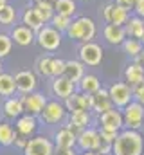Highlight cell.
Wrapping results in <instances>:
<instances>
[{"label":"cell","instance_id":"4","mask_svg":"<svg viewBox=\"0 0 144 155\" xmlns=\"http://www.w3.org/2000/svg\"><path fill=\"white\" fill-rule=\"evenodd\" d=\"M77 56H79V61L83 65H87V67H97L103 61V47L99 43H96L94 40L92 41H85V43L79 45Z\"/></svg>","mask_w":144,"mask_h":155},{"label":"cell","instance_id":"12","mask_svg":"<svg viewBox=\"0 0 144 155\" xmlns=\"http://www.w3.org/2000/svg\"><path fill=\"white\" fill-rule=\"evenodd\" d=\"M54 146L47 137H34L29 139L24 146V155H52Z\"/></svg>","mask_w":144,"mask_h":155},{"label":"cell","instance_id":"31","mask_svg":"<svg viewBox=\"0 0 144 155\" xmlns=\"http://www.w3.org/2000/svg\"><path fill=\"white\" fill-rule=\"evenodd\" d=\"M52 63H54V56L52 54H43L36 60V72L40 76L52 78Z\"/></svg>","mask_w":144,"mask_h":155},{"label":"cell","instance_id":"16","mask_svg":"<svg viewBox=\"0 0 144 155\" xmlns=\"http://www.w3.org/2000/svg\"><path fill=\"white\" fill-rule=\"evenodd\" d=\"M15 81H16V90L22 92V94H29V92H34L36 88V74L33 71H20L15 74Z\"/></svg>","mask_w":144,"mask_h":155},{"label":"cell","instance_id":"11","mask_svg":"<svg viewBox=\"0 0 144 155\" xmlns=\"http://www.w3.org/2000/svg\"><path fill=\"white\" fill-rule=\"evenodd\" d=\"M9 35H11L13 43H16V45H20V47H29V45H33L36 41V33L31 27L24 25V24L13 25L11 31H9Z\"/></svg>","mask_w":144,"mask_h":155},{"label":"cell","instance_id":"47","mask_svg":"<svg viewBox=\"0 0 144 155\" xmlns=\"http://www.w3.org/2000/svg\"><path fill=\"white\" fill-rule=\"evenodd\" d=\"M83 155H101L99 152H85Z\"/></svg>","mask_w":144,"mask_h":155},{"label":"cell","instance_id":"2","mask_svg":"<svg viewBox=\"0 0 144 155\" xmlns=\"http://www.w3.org/2000/svg\"><path fill=\"white\" fill-rule=\"evenodd\" d=\"M65 35L74 41H79V43L92 41L97 35V25L90 16H76V18H72Z\"/></svg>","mask_w":144,"mask_h":155},{"label":"cell","instance_id":"49","mask_svg":"<svg viewBox=\"0 0 144 155\" xmlns=\"http://www.w3.org/2000/svg\"><path fill=\"white\" fill-rule=\"evenodd\" d=\"M0 72H2V60H0Z\"/></svg>","mask_w":144,"mask_h":155},{"label":"cell","instance_id":"14","mask_svg":"<svg viewBox=\"0 0 144 155\" xmlns=\"http://www.w3.org/2000/svg\"><path fill=\"white\" fill-rule=\"evenodd\" d=\"M99 141H101V135H99V130H94V128H85L77 134V144L81 150L85 152H96L97 146H99Z\"/></svg>","mask_w":144,"mask_h":155},{"label":"cell","instance_id":"23","mask_svg":"<svg viewBox=\"0 0 144 155\" xmlns=\"http://www.w3.org/2000/svg\"><path fill=\"white\" fill-rule=\"evenodd\" d=\"M90 124V110H83V112H74L70 114V121H69V128L77 135L81 130L88 128Z\"/></svg>","mask_w":144,"mask_h":155},{"label":"cell","instance_id":"36","mask_svg":"<svg viewBox=\"0 0 144 155\" xmlns=\"http://www.w3.org/2000/svg\"><path fill=\"white\" fill-rule=\"evenodd\" d=\"M34 5V9L38 11V15H40V18L45 22V24H49L51 22V18L54 16V5H51V4H33Z\"/></svg>","mask_w":144,"mask_h":155},{"label":"cell","instance_id":"32","mask_svg":"<svg viewBox=\"0 0 144 155\" xmlns=\"http://www.w3.org/2000/svg\"><path fill=\"white\" fill-rule=\"evenodd\" d=\"M121 47H123V52L133 60V58L144 49V43L141 41V40H137V38H126L123 43H121Z\"/></svg>","mask_w":144,"mask_h":155},{"label":"cell","instance_id":"43","mask_svg":"<svg viewBox=\"0 0 144 155\" xmlns=\"http://www.w3.org/2000/svg\"><path fill=\"white\" fill-rule=\"evenodd\" d=\"M27 141H29V139H25V135H24V134L15 132V141H13V143H16L18 146H22V148H24V146L27 144Z\"/></svg>","mask_w":144,"mask_h":155},{"label":"cell","instance_id":"37","mask_svg":"<svg viewBox=\"0 0 144 155\" xmlns=\"http://www.w3.org/2000/svg\"><path fill=\"white\" fill-rule=\"evenodd\" d=\"M63 71H65V60L54 56V63H52V78L63 76Z\"/></svg>","mask_w":144,"mask_h":155},{"label":"cell","instance_id":"46","mask_svg":"<svg viewBox=\"0 0 144 155\" xmlns=\"http://www.w3.org/2000/svg\"><path fill=\"white\" fill-rule=\"evenodd\" d=\"M34 4H51V5H54L56 4V0H33Z\"/></svg>","mask_w":144,"mask_h":155},{"label":"cell","instance_id":"25","mask_svg":"<svg viewBox=\"0 0 144 155\" xmlns=\"http://www.w3.org/2000/svg\"><path fill=\"white\" fill-rule=\"evenodd\" d=\"M76 143H77V135L69 126L60 128L56 132V146H60V148H74Z\"/></svg>","mask_w":144,"mask_h":155},{"label":"cell","instance_id":"21","mask_svg":"<svg viewBox=\"0 0 144 155\" xmlns=\"http://www.w3.org/2000/svg\"><path fill=\"white\" fill-rule=\"evenodd\" d=\"M22 24L24 25H27V27H31L33 31H40L43 25H45V22L40 18V15H38V11L34 9V5H27L24 11H22Z\"/></svg>","mask_w":144,"mask_h":155},{"label":"cell","instance_id":"18","mask_svg":"<svg viewBox=\"0 0 144 155\" xmlns=\"http://www.w3.org/2000/svg\"><path fill=\"white\" fill-rule=\"evenodd\" d=\"M110 108H113L110 92H108V88L101 87L96 94H92V110L97 112V114H103V112H106Z\"/></svg>","mask_w":144,"mask_h":155},{"label":"cell","instance_id":"50","mask_svg":"<svg viewBox=\"0 0 144 155\" xmlns=\"http://www.w3.org/2000/svg\"><path fill=\"white\" fill-rule=\"evenodd\" d=\"M141 41H142V43H144V38H142V40H141Z\"/></svg>","mask_w":144,"mask_h":155},{"label":"cell","instance_id":"13","mask_svg":"<svg viewBox=\"0 0 144 155\" xmlns=\"http://www.w3.org/2000/svg\"><path fill=\"white\" fill-rule=\"evenodd\" d=\"M99 124L101 128H108V130H117L121 132V128L124 126V117H123V112L121 108H110L106 112L99 114Z\"/></svg>","mask_w":144,"mask_h":155},{"label":"cell","instance_id":"29","mask_svg":"<svg viewBox=\"0 0 144 155\" xmlns=\"http://www.w3.org/2000/svg\"><path fill=\"white\" fill-rule=\"evenodd\" d=\"M16 92V81L13 74L0 72V96L2 97H11Z\"/></svg>","mask_w":144,"mask_h":155},{"label":"cell","instance_id":"27","mask_svg":"<svg viewBox=\"0 0 144 155\" xmlns=\"http://www.w3.org/2000/svg\"><path fill=\"white\" fill-rule=\"evenodd\" d=\"M36 116H31V114H22V116L16 119V132L24 134L25 137L33 135L36 130Z\"/></svg>","mask_w":144,"mask_h":155},{"label":"cell","instance_id":"45","mask_svg":"<svg viewBox=\"0 0 144 155\" xmlns=\"http://www.w3.org/2000/svg\"><path fill=\"white\" fill-rule=\"evenodd\" d=\"M132 61H135V63H139V65H144V49L135 56V58H133V60H132Z\"/></svg>","mask_w":144,"mask_h":155},{"label":"cell","instance_id":"51","mask_svg":"<svg viewBox=\"0 0 144 155\" xmlns=\"http://www.w3.org/2000/svg\"><path fill=\"white\" fill-rule=\"evenodd\" d=\"M135 2H141V0H135Z\"/></svg>","mask_w":144,"mask_h":155},{"label":"cell","instance_id":"42","mask_svg":"<svg viewBox=\"0 0 144 155\" xmlns=\"http://www.w3.org/2000/svg\"><path fill=\"white\" fill-rule=\"evenodd\" d=\"M133 15H137V16H141L144 18V0L141 2H135V5H133V11H132Z\"/></svg>","mask_w":144,"mask_h":155},{"label":"cell","instance_id":"33","mask_svg":"<svg viewBox=\"0 0 144 155\" xmlns=\"http://www.w3.org/2000/svg\"><path fill=\"white\" fill-rule=\"evenodd\" d=\"M15 141V130L9 123H0V144L9 146Z\"/></svg>","mask_w":144,"mask_h":155},{"label":"cell","instance_id":"3","mask_svg":"<svg viewBox=\"0 0 144 155\" xmlns=\"http://www.w3.org/2000/svg\"><path fill=\"white\" fill-rule=\"evenodd\" d=\"M63 40V33L54 29L51 24H45L40 31H36V43L45 51V52H54L60 49Z\"/></svg>","mask_w":144,"mask_h":155},{"label":"cell","instance_id":"1","mask_svg":"<svg viewBox=\"0 0 144 155\" xmlns=\"http://www.w3.org/2000/svg\"><path fill=\"white\" fill-rule=\"evenodd\" d=\"M144 150V139L137 130H123L113 141L112 153L113 155H141Z\"/></svg>","mask_w":144,"mask_h":155},{"label":"cell","instance_id":"48","mask_svg":"<svg viewBox=\"0 0 144 155\" xmlns=\"http://www.w3.org/2000/svg\"><path fill=\"white\" fill-rule=\"evenodd\" d=\"M7 4H9V2H7V0H0V9H2V7H4V5H7Z\"/></svg>","mask_w":144,"mask_h":155},{"label":"cell","instance_id":"20","mask_svg":"<svg viewBox=\"0 0 144 155\" xmlns=\"http://www.w3.org/2000/svg\"><path fill=\"white\" fill-rule=\"evenodd\" d=\"M124 31H126L128 38L142 40L144 38V18L137 16V15H130L128 22L124 24Z\"/></svg>","mask_w":144,"mask_h":155},{"label":"cell","instance_id":"6","mask_svg":"<svg viewBox=\"0 0 144 155\" xmlns=\"http://www.w3.org/2000/svg\"><path fill=\"white\" fill-rule=\"evenodd\" d=\"M101 18L105 24H115V25H124L130 18V11L117 5L115 2H108L101 7Z\"/></svg>","mask_w":144,"mask_h":155},{"label":"cell","instance_id":"28","mask_svg":"<svg viewBox=\"0 0 144 155\" xmlns=\"http://www.w3.org/2000/svg\"><path fill=\"white\" fill-rule=\"evenodd\" d=\"M54 11L58 15H63V16H69V18H76L77 16V2L76 0H56Z\"/></svg>","mask_w":144,"mask_h":155},{"label":"cell","instance_id":"26","mask_svg":"<svg viewBox=\"0 0 144 155\" xmlns=\"http://www.w3.org/2000/svg\"><path fill=\"white\" fill-rule=\"evenodd\" d=\"M77 88H79V92H85V94H96L101 88V81L96 74H85L79 79Z\"/></svg>","mask_w":144,"mask_h":155},{"label":"cell","instance_id":"44","mask_svg":"<svg viewBox=\"0 0 144 155\" xmlns=\"http://www.w3.org/2000/svg\"><path fill=\"white\" fill-rule=\"evenodd\" d=\"M52 155H76V153H74L72 148H60V146H56Z\"/></svg>","mask_w":144,"mask_h":155},{"label":"cell","instance_id":"40","mask_svg":"<svg viewBox=\"0 0 144 155\" xmlns=\"http://www.w3.org/2000/svg\"><path fill=\"white\" fill-rule=\"evenodd\" d=\"M112 146H113L112 143H108V141H105V139H101V141H99V146H97V150H96V152H99L101 155L110 153V152H112Z\"/></svg>","mask_w":144,"mask_h":155},{"label":"cell","instance_id":"10","mask_svg":"<svg viewBox=\"0 0 144 155\" xmlns=\"http://www.w3.org/2000/svg\"><path fill=\"white\" fill-rule=\"evenodd\" d=\"M65 114H67V108H65L63 103H60V101H47V105L41 110L40 117L47 124H56V123H61L65 119Z\"/></svg>","mask_w":144,"mask_h":155},{"label":"cell","instance_id":"35","mask_svg":"<svg viewBox=\"0 0 144 155\" xmlns=\"http://www.w3.org/2000/svg\"><path fill=\"white\" fill-rule=\"evenodd\" d=\"M72 18L69 16H63V15H58V13H54V16L51 18V25L54 27V29H58L60 33H67V29H69V25H70Z\"/></svg>","mask_w":144,"mask_h":155},{"label":"cell","instance_id":"15","mask_svg":"<svg viewBox=\"0 0 144 155\" xmlns=\"http://www.w3.org/2000/svg\"><path fill=\"white\" fill-rule=\"evenodd\" d=\"M51 88H52V92H54V96H56L58 99H63V101H65L69 96H72V94L76 92L77 85L65 76H56V78H52Z\"/></svg>","mask_w":144,"mask_h":155},{"label":"cell","instance_id":"34","mask_svg":"<svg viewBox=\"0 0 144 155\" xmlns=\"http://www.w3.org/2000/svg\"><path fill=\"white\" fill-rule=\"evenodd\" d=\"M13 51V40H11V35L9 33H4L0 31V60L7 58Z\"/></svg>","mask_w":144,"mask_h":155},{"label":"cell","instance_id":"41","mask_svg":"<svg viewBox=\"0 0 144 155\" xmlns=\"http://www.w3.org/2000/svg\"><path fill=\"white\" fill-rule=\"evenodd\" d=\"M117 5H121V7H124V9H128L130 13L133 11V5H135V0H113Z\"/></svg>","mask_w":144,"mask_h":155},{"label":"cell","instance_id":"5","mask_svg":"<svg viewBox=\"0 0 144 155\" xmlns=\"http://www.w3.org/2000/svg\"><path fill=\"white\" fill-rule=\"evenodd\" d=\"M110 92V97H112V103L115 108H124L130 101H133V88L126 83V81H115L110 85L108 88Z\"/></svg>","mask_w":144,"mask_h":155},{"label":"cell","instance_id":"39","mask_svg":"<svg viewBox=\"0 0 144 155\" xmlns=\"http://www.w3.org/2000/svg\"><path fill=\"white\" fill-rule=\"evenodd\" d=\"M133 99L139 101L141 105H144V83L137 85V87H133Z\"/></svg>","mask_w":144,"mask_h":155},{"label":"cell","instance_id":"38","mask_svg":"<svg viewBox=\"0 0 144 155\" xmlns=\"http://www.w3.org/2000/svg\"><path fill=\"white\" fill-rule=\"evenodd\" d=\"M99 135H101V139H105V141H108V143H112V144H113V141L117 139L119 132H117V130H108V128H101V130H99Z\"/></svg>","mask_w":144,"mask_h":155},{"label":"cell","instance_id":"30","mask_svg":"<svg viewBox=\"0 0 144 155\" xmlns=\"http://www.w3.org/2000/svg\"><path fill=\"white\" fill-rule=\"evenodd\" d=\"M16 18H18V11L13 4H7L0 9V25L4 27H13L16 24Z\"/></svg>","mask_w":144,"mask_h":155},{"label":"cell","instance_id":"24","mask_svg":"<svg viewBox=\"0 0 144 155\" xmlns=\"http://www.w3.org/2000/svg\"><path fill=\"white\" fill-rule=\"evenodd\" d=\"M4 114L11 119H18V117L24 114V103H22V97H5L4 101Z\"/></svg>","mask_w":144,"mask_h":155},{"label":"cell","instance_id":"7","mask_svg":"<svg viewBox=\"0 0 144 155\" xmlns=\"http://www.w3.org/2000/svg\"><path fill=\"white\" fill-rule=\"evenodd\" d=\"M123 117H124V126L130 130H139L144 121V105L139 101H130L123 108Z\"/></svg>","mask_w":144,"mask_h":155},{"label":"cell","instance_id":"17","mask_svg":"<svg viewBox=\"0 0 144 155\" xmlns=\"http://www.w3.org/2000/svg\"><path fill=\"white\" fill-rule=\"evenodd\" d=\"M103 38L106 43L110 45H121L126 36V31H124V25H115V24H105L103 27Z\"/></svg>","mask_w":144,"mask_h":155},{"label":"cell","instance_id":"8","mask_svg":"<svg viewBox=\"0 0 144 155\" xmlns=\"http://www.w3.org/2000/svg\"><path fill=\"white\" fill-rule=\"evenodd\" d=\"M65 108L67 112H83V110H92V94H85V92H74L65 99Z\"/></svg>","mask_w":144,"mask_h":155},{"label":"cell","instance_id":"19","mask_svg":"<svg viewBox=\"0 0 144 155\" xmlns=\"http://www.w3.org/2000/svg\"><path fill=\"white\" fill-rule=\"evenodd\" d=\"M124 81L133 88L137 85L144 83V65H139L135 61H130L124 69Z\"/></svg>","mask_w":144,"mask_h":155},{"label":"cell","instance_id":"22","mask_svg":"<svg viewBox=\"0 0 144 155\" xmlns=\"http://www.w3.org/2000/svg\"><path fill=\"white\" fill-rule=\"evenodd\" d=\"M85 65L79 61V60H69L65 61V71H63V76L69 78L70 81H74L76 85L79 83V79L85 76Z\"/></svg>","mask_w":144,"mask_h":155},{"label":"cell","instance_id":"9","mask_svg":"<svg viewBox=\"0 0 144 155\" xmlns=\"http://www.w3.org/2000/svg\"><path fill=\"white\" fill-rule=\"evenodd\" d=\"M22 103H24V112L31 114V116H40L41 110L47 105V97L41 92H29L22 96Z\"/></svg>","mask_w":144,"mask_h":155}]
</instances>
